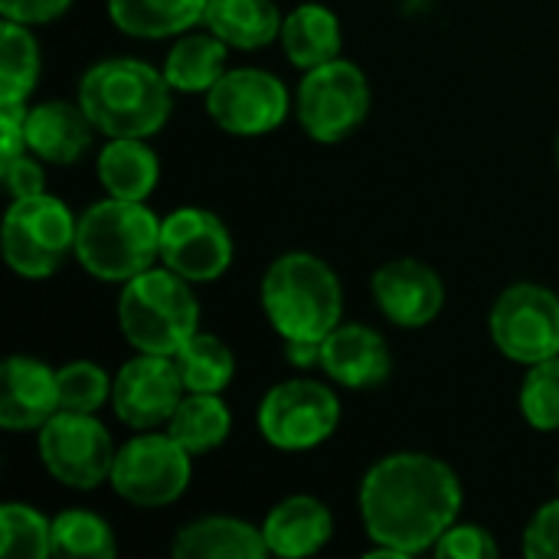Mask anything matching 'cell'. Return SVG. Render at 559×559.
<instances>
[{
	"label": "cell",
	"mask_w": 559,
	"mask_h": 559,
	"mask_svg": "<svg viewBox=\"0 0 559 559\" xmlns=\"http://www.w3.org/2000/svg\"><path fill=\"white\" fill-rule=\"evenodd\" d=\"M69 3L72 0H0V13H3V20L36 26V23H49V20L62 16L69 10Z\"/></svg>",
	"instance_id": "cell-36"
},
{
	"label": "cell",
	"mask_w": 559,
	"mask_h": 559,
	"mask_svg": "<svg viewBox=\"0 0 559 559\" xmlns=\"http://www.w3.org/2000/svg\"><path fill=\"white\" fill-rule=\"evenodd\" d=\"M170 82L141 59L115 56L85 69L79 105L108 138H151L170 118Z\"/></svg>",
	"instance_id": "cell-2"
},
{
	"label": "cell",
	"mask_w": 559,
	"mask_h": 559,
	"mask_svg": "<svg viewBox=\"0 0 559 559\" xmlns=\"http://www.w3.org/2000/svg\"><path fill=\"white\" fill-rule=\"evenodd\" d=\"M521 413L537 432H559V357L531 367L521 386Z\"/></svg>",
	"instance_id": "cell-32"
},
{
	"label": "cell",
	"mask_w": 559,
	"mask_h": 559,
	"mask_svg": "<svg viewBox=\"0 0 559 559\" xmlns=\"http://www.w3.org/2000/svg\"><path fill=\"white\" fill-rule=\"evenodd\" d=\"M75 259L98 282H131L160 259V219L134 200L108 197L79 216Z\"/></svg>",
	"instance_id": "cell-3"
},
{
	"label": "cell",
	"mask_w": 559,
	"mask_h": 559,
	"mask_svg": "<svg viewBox=\"0 0 559 559\" xmlns=\"http://www.w3.org/2000/svg\"><path fill=\"white\" fill-rule=\"evenodd\" d=\"M229 429H233V416H229V406L219 400V393L183 396L167 423L170 439H177L190 455L219 449L229 439Z\"/></svg>",
	"instance_id": "cell-26"
},
{
	"label": "cell",
	"mask_w": 559,
	"mask_h": 559,
	"mask_svg": "<svg viewBox=\"0 0 559 559\" xmlns=\"http://www.w3.org/2000/svg\"><path fill=\"white\" fill-rule=\"evenodd\" d=\"M52 540H56V554H66V557L111 559L118 554L108 521L92 511H79V508L62 511L52 521Z\"/></svg>",
	"instance_id": "cell-30"
},
{
	"label": "cell",
	"mask_w": 559,
	"mask_h": 559,
	"mask_svg": "<svg viewBox=\"0 0 559 559\" xmlns=\"http://www.w3.org/2000/svg\"><path fill=\"white\" fill-rule=\"evenodd\" d=\"M206 3L210 0H108V13L128 36L164 39L203 23Z\"/></svg>",
	"instance_id": "cell-24"
},
{
	"label": "cell",
	"mask_w": 559,
	"mask_h": 559,
	"mask_svg": "<svg viewBox=\"0 0 559 559\" xmlns=\"http://www.w3.org/2000/svg\"><path fill=\"white\" fill-rule=\"evenodd\" d=\"M226 52L229 46L216 33H190L180 36L164 62V75L174 92L206 95L226 75Z\"/></svg>",
	"instance_id": "cell-25"
},
{
	"label": "cell",
	"mask_w": 559,
	"mask_h": 559,
	"mask_svg": "<svg viewBox=\"0 0 559 559\" xmlns=\"http://www.w3.org/2000/svg\"><path fill=\"white\" fill-rule=\"evenodd\" d=\"M203 23L236 49H262L282 33V13L275 0H210Z\"/></svg>",
	"instance_id": "cell-23"
},
{
	"label": "cell",
	"mask_w": 559,
	"mask_h": 559,
	"mask_svg": "<svg viewBox=\"0 0 559 559\" xmlns=\"http://www.w3.org/2000/svg\"><path fill=\"white\" fill-rule=\"evenodd\" d=\"M259 432L282 452H305L328 442L341 423V403L318 380H285L259 403Z\"/></svg>",
	"instance_id": "cell-9"
},
{
	"label": "cell",
	"mask_w": 559,
	"mask_h": 559,
	"mask_svg": "<svg viewBox=\"0 0 559 559\" xmlns=\"http://www.w3.org/2000/svg\"><path fill=\"white\" fill-rule=\"evenodd\" d=\"M160 262L187 282H216L233 262V236L210 210H174L160 219Z\"/></svg>",
	"instance_id": "cell-12"
},
{
	"label": "cell",
	"mask_w": 559,
	"mask_h": 559,
	"mask_svg": "<svg viewBox=\"0 0 559 559\" xmlns=\"http://www.w3.org/2000/svg\"><path fill=\"white\" fill-rule=\"evenodd\" d=\"M262 534H265L269 554L275 557H311L328 547L334 534V518L318 498L295 495L272 508V514L262 524Z\"/></svg>",
	"instance_id": "cell-19"
},
{
	"label": "cell",
	"mask_w": 559,
	"mask_h": 559,
	"mask_svg": "<svg viewBox=\"0 0 559 559\" xmlns=\"http://www.w3.org/2000/svg\"><path fill=\"white\" fill-rule=\"evenodd\" d=\"M170 554L177 559H262L265 534L236 518H203L177 531Z\"/></svg>",
	"instance_id": "cell-20"
},
{
	"label": "cell",
	"mask_w": 559,
	"mask_h": 559,
	"mask_svg": "<svg viewBox=\"0 0 559 559\" xmlns=\"http://www.w3.org/2000/svg\"><path fill=\"white\" fill-rule=\"evenodd\" d=\"M79 219L49 193L13 200L3 216V255L20 278H49L75 252Z\"/></svg>",
	"instance_id": "cell-6"
},
{
	"label": "cell",
	"mask_w": 559,
	"mask_h": 559,
	"mask_svg": "<svg viewBox=\"0 0 559 559\" xmlns=\"http://www.w3.org/2000/svg\"><path fill=\"white\" fill-rule=\"evenodd\" d=\"M56 413V370L33 357H7L0 370V426L7 432H39Z\"/></svg>",
	"instance_id": "cell-16"
},
{
	"label": "cell",
	"mask_w": 559,
	"mask_h": 559,
	"mask_svg": "<svg viewBox=\"0 0 559 559\" xmlns=\"http://www.w3.org/2000/svg\"><path fill=\"white\" fill-rule=\"evenodd\" d=\"M459 511V475L436 455H386L360 481V518L370 540L406 557L432 550Z\"/></svg>",
	"instance_id": "cell-1"
},
{
	"label": "cell",
	"mask_w": 559,
	"mask_h": 559,
	"mask_svg": "<svg viewBox=\"0 0 559 559\" xmlns=\"http://www.w3.org/2000/svg\"><path fill=\"white\" fill-rule=\"evenodd\" d=\"M386 341L364 324H337L321 341V370L347 390H370L390 377Z\"/></svg>",
	"instance_id": "cell-17"
},
{
	"label": "cell",
	"mask_w": 559,
	"mask_h": 559,
	"mask_svg": "<svg viewBox=\"0 0 559 559\" xmlns=\"http://www.w3.org/2000/svg\"><path fill=\"white\" fill-rule=\"evenodd\" d=\"M193 282L177 272L147 269L124 282L118 298V324L124 341L141 354L174 357L200 324V305L190 288Z\"/></svg>",
	"instance_id": "cell-5"
},
{
	"label": "cell",
	"mask_w": 559,
	"mask_h": 559,
	"mask_svg": "<svg viewBox=\"0 0 559 559\" xmlns=\"http://www.w3.org/2000/svg\"><path fill=\"white\" fill-rule=\"evenodd\" d=\"M206 111L229 134H269L288 115V88L262 69H226L206 92Z\"/></svg>",
	"instance_id": "cell-13"
},
{
	"label": "cell",
	"mask_w": 559,
	"mask_h": 559,
	"mask_svg": "<svg viewBox=\"0 0 559 559\" xmlns=\"http://www.w3.org/2000/svg\"><path fill=\"white\" fill-rule=\"evenodd\" d=\"M295 108L308 138L321 144L344 141L370 115V82L360 66L337 56L305 72Z\"/></svg>",
	"instance_id": "cell-7"
},
{
	"label": "cell",
	"mask_w": 559,
	"mask_h": 559,
	"mask_svg": "<svg viewBox=\"0 0 559 559\" xmlns=\"http://www.w3.org/2000/svg\"><path fill=\"white\" fill-rule=\"evenodd\" d=\"M190 452L170 432H144L118 449L111 488L134 508H167L190 485Z\"/></svg>",
	"instance_id": "cell-10"
},
{
	"label": "cell",
	"mask_w": 559,
	"mask_h": 559,
	"mask_svg": "<svg viewBox=\"0 0 559 559\" xmlns=\"http://www.w3.org/2000/svg\"><path fill=\"white\" fill-rule=\"evenodd\" d=\"M177 370L183 377V386L190 393H223L236 377V357L233 350L213 337V334H193L177 354Z\"/></svg>",
	"instance_id": "cell-28"
},
{
	"label": "cell",
	"mask_w": 559,
	"mask_h": 559,
	"mask_svg": "<svg viewBox=\"0 0 559 559\" xmlns=\"http://www.w3.org/2000/svg\"><path fill=\"white\" fill-rule=\"evenodd\" d=\"M488 331L495 347L514 364L559 357V298L534 282L511 285L491 308Z\"/></svg>",
	"instance_id": "cell-11"
},
{
	"label": "cell",
	"mask_w": 559,
	"mask_h": 559,
	"mask_svg": "<svg viewBox=\"0 0 559 559\" xmlns=\"http://www.w3.org/2000/svg\"><path fill=\"white\" fill-rule=\"evenodd\" d=\"M160 180V160L144 138H111L98 154V183L108 197L144 203Z\"/></svg>",
	"instance_id": "cell-21"
},
{
	"label": "cell",
	"mask_w": 559,
	"mask_h": 559,
	"mask_svg": "<svg viewBox=\"0 0 559 559\" xmlns=\"http://www.w3.org/2000/svg\"><path fill=\"white\" fill-rule=\"evenodd\" d=\"M282 49L298 69H314L341 56V20L324 3H301L282 20Z\"/></svg>",
	"instance_id": "cell-22"
},
{
	"label": "cell",
	"mask_w": 559,
	"mask_h": 559,
	"mask_svg": "<svg viewBox=\"0 0 559 559\" xmlns=\"http://www.w3.org/2000/svg\"><path fill=\"white\" fill-rule=\"evenodd\" d=\"M524 557L559 559V501L544 504L524 531Z\"/></svg>",
	"instance_id": "cell-35"
},
{
	"label": "cell",
	"mask_w": 559,
	"mask_h": 559,
	"mask_svg": "<svg viewBox=\"0 0 559 559\" xmlns=\"http://www.w3.org/2000/svg\"><path fill=\"white\" fill-rule=\"evenodd\" d=\"M373 298L393 324L426 328L445 305V285L426 262L396 259L373 272Z\"/></svg>",
	"instance_id": "cell-15"
},
{
	"label": "cell",
	"mask_w": 559,
	"mask_h": 559,
	"mask_svg": "<svg viewBox=\"0 0 559 559\" xmlns=\"http://www.w3.org/2000/svg\"><path fill=\"white\" fill-rule=\"evenodd\" d=\"M23 151H29L26 147V102L0 105V154L16 157Z\"/></svg>",
	"instance_id": "cell-37"
},
{
	"label": "cell",
	"mask_w": 559,
	"mask_h": 559,
	"mask_svg": "<svg viewBox=\"0 0 559 559\" xmlns=\"http://www.w3.org/2000/svg\"><path fill=\"white\" fill-rule=\"evenodd\" d=\"M115 445L108 429L95 419V413L59 409L39 429V459L43 468L66 488L92 491L111 478Z\"/></svg>",
	"instance_id": "cell-8"
},
{
	"label": "cell",
	"mask_w": 559,
	"mask_h": 559,
	"mask_svg": "<svg viewBox=\"0 0 559 559\" xmlns=\"http://www.w3.org/2000/svg\"><path fill=\"white\" fill-rule=\"evenodd\" d=\"M557 481H559V475H557Z\"/></svg>",
	"instance_id": "cell-40"
},
{
	"label": "cell",
	"mask_w": 559,
	"mask_h": 559,
	"mask_svg": "<svg viewBox=\"0 0 559 559\" xmlns=\"http://www.w3.org/2000/svg\"><path fill=\"white\" fill-rule=\"evenodd\" d=\"M0 177H3V187L10 193V200H23V197H36L46 190V174L36 160V154L23 151L16 157H3L0 164Z\"/></svg>",
	"instance_id": "cell-34"
},
{
	"label": "cell",
	"mask_w": 559,
	"mask_h": 559,
	"mask_svg": "<svg viewBox=\"0 0 559 559\" xmlns=\"http://www.w3.org/2000/svg\"><path fill=\"white\" fill-rule=\"evenodd\" d=\"M262 311L282 341H324L341 324L344 292L328 262L288 252L262 278Z\"/></svg>",
	"instance_id": "cell-4"
},
{
	"label": "cell",
	"mask_w": 559,
	"mask_h": 559,
	"mask_svg": "<svg viewBox=\"0 0 559 559\" xmlns=\"http://www.w3.org/2000/svg\"><path fill=\"white\" fill-rule=\"evenodd\" d=\"M98 128L82 105L43 102L26 111V147L49 164H72L92 147Z\"/></svg>",
	"instance_id": "cell-18"
},
{
	"label": "cell",
	"mask_w": 559,
	"mask_h": 559,
	"mask_svg": "<svg viewBox=\"0 0 559 559\" xmlns=\"http://www.w3.org/2000/svg\"><path fill=\"white\" fill-rule=\"evenodd\" d=\"M59 383V409L72 413H98L105 403H111L115 380L92 360H72L56 370Z\"/></svg>",
	"instance_id": "cell-31"
},
{
	"label": "cell",
	"mask_w": 559,
	"mask_h": 559,
	"mask_svg": "<svg viewBox=\"0 0 559 559\" xmlns=\"http://www.w3.org/2000/svg\"><path fill=\"white\" fill-rule=\"evenodd\" d=\"M557 160H559V141H557Z\"/></svg>",
	"instance_id": "cell-39"
},
{
	"label": "cell",
	"mask_w": 559,
	"mask_h": 559,
	"mask_svg": "<svg viewBox=\"0 0 559 559\" xmlns=\"http://www.w3.org/2000/svg\"><path fill=\"white\" fill-rule=\"evenodd\" d=\"M285 360L298 370L321 367V341H285Z\"/></svg>",
	"instance_id": "cell-38"
},
{
	"label": "cell",
	"mask_w": 559,
	"mask_h": 559,
	"mask_svg": "<svg viewBox=\"0 0 559 559\" xmlns=\"http://www.w3.org/2000/svg\"><path fill=\"white\" fill-rule=\"evenodd\" d=\"M56 554L52 521H46L29 504H3L0 508V557L3 559H46Z\"/></svg>",
	"instance_id": "cell-29"
},
{
	"label": "cell",
	"mask_w": 559,
	"mask_h": 559,
	"mask_svg": "<svg viewBox=\"0 0 559 559\" xmlns=\"http://www.w3.org/2000/svg\"><path fill=\"white\" fill-rule=\"evenodd\" d=\"M183 377L174 357L138 354L131 357L111 386V406L118 419L131 429H154L170 423L174 409L183 400Z\"/></svg>",
	"instance_id": "cell-14"
},
{
	"label": "cell",
	"mask_w": 559,
	"mask_h": 559,
	"mask_svg": "<svg viewBox=\"0 0 559 559\" xmlns=\"http://www.w3.org/2000/svg\"><path fill=\"white\" fill-rule=\"evenodd\" d=\"M39 82V46L26 23L3 20L0 29V105H20Z\"/></svg>",
	"instance_id": "cell-27"
},
{
	"label": "cell",
	"mask_w": 559,
	"mask_h": 559,
	"mask_svg": "<svg viewBox=\"0 0 559 559\" xmlns=\"http://www.w3.org/2000/svg\"><path fill=\"white\" fill-rule=\"evenodd\" d=\"M439 559H495L498 540L478 524H452L432 547Z\"/></svg>",
	"instance_id": "cell-33"
}]
</instances>
